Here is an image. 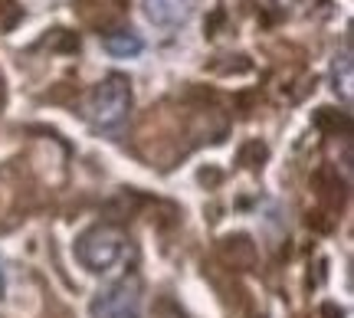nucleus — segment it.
<instances>
[{"label": "nucleus", "instance_id": "nucleus-7", "mask_svg": "<svg viewBox=\"0 0 354 318\" xmlns=\"http://www.w3.org/2000/svg\"><path fill=\"white\" fill-rule=\"evenodd\" d=\"M279 7H282V10H292V7H302L305 0H276Z\"/></svg>", "mask_w": 354, "mask_h": 318}, {"label": "nucleus", "instance_id": "nucleus-6", "mask_svg": "<svg viewBox=\"0 0 354 318\" xmlns=\"http://www.w3.org/2000/svg\"><path fill=\"white\" fill-rule=\"evenodd\" d=\"M102 46L118 56V59H128V56H138L145 50V43H141L138 33H131V30H118V33H109V37L102 39Z\"/></svg>", "mask_w": 354, "mask_h": 318}, {"label": "nucleus", "instance_id": "nucleus-5", "mask_svg": "<svg viewBox=\"0 0 354 318\" xmlns=\"http://www.w3.org/2000/svg\"><path fill=\"white\" fill-rule=\"evenodd\" d=\"M331 82H335V92L342 95L344 102H351V86H354V63H351V37L344 39L342 53L335 56V66H331Z\"/></svg>", "mask_w": 354, "mask_h": 318}, {"label": "nucleus", "instance_id": "nucleus-2", "mask_svg": "<svg viewBox=\"0 0 354 318\" xmlns=\"http://www.w3.org/2000/svg\"><path fill=\"white\" fill-rule=\"evenodd\" d=\"M125 256V233L109 223L88 227L76 240V259L88 272H109Z\"/></svg>", "mask_w": 354, "mask_h": 318}, {"label": "nucleus", "instance_id": "nucleus-3", "mask_svg": "<svg viewBox=\"0 0 354 318\" xmlns=\"http://www.w3.org/2000/svg\"><path fill=\"white\" fill-rule=\"evenodd\" d=\"M92 318H141V282L135 276L105 286L88 302Z\"/></svg>", "mask_w": 354, "mask_h": 318}, {"label": "nucleus", "instance_id": "nucleus-8", "mask_svg": "<svg viewBox=\"0 0 354 318\" xmlns=\"http://www.w3.org/2000/svg\"><path fill=\"white\" fill-rule=\"evenodd\" d=\"M3 292H7V279H3V266H0V299H3Z\"/></svg>", "mask_w": 354, "mask_h": 318}, {"label": "nucleus", "instance_id": "nucleus-4", "mask_svg": "<svg viewBox=\"0 0 354 318\" xmlns=\"http://www.w3.org/2000/svg\"><path fill=\"white\" fill-rule=\"evenodd\" d=\"M141 7H145V17H148L154 26L171 30V26L187 24L190 10H194V0H145Z\"/></svg>", "mask_w": 354, "mask_h": 318}, {"label": "nucleus", "instance_id": "nucleus-1", "mask_svg": "<svg viewBox=\"0 0 354 318\" xmlns=\"http://www.w3.org/2000/svg\"><path fill=\"white\" fill-rule=\"evenodd\" d=\"M128 112H131V82H128V76H122V73H112V76L102 79L86 102V118L92 122V128H99V131L122 128Z\"/></svg>", "mask_w": 354, "mask_h": 318}]
</instances>
